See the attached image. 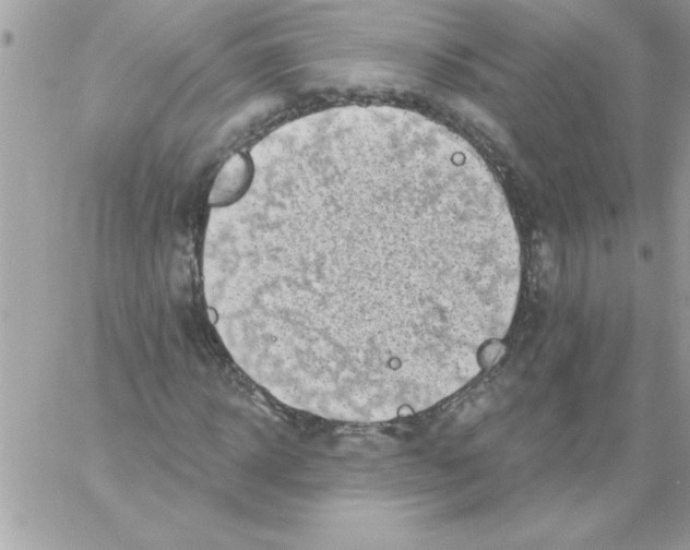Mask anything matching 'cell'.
I'll list each match as a JSON object with an SVG mask.
<instances>
[{
    "instance_id": "obj_1",
    "label": "cell",
    "mask_w": 690,
    "mask_h": 550,
    "mask_svg": "<svg viewBox=\"0 0 690 550\" xmlns=\"http://www.w3.org/2000/svg\"><path fill=\"white\" fill-rule=\"evenodd\" d=\"M304 283L282 307L320 335L377 340L455 326L513 286L483 188L435 170L346 175L312 184Z\"/></svg>"
},
{
    "instance_id": "obj_2",
    "label": "cell",
    "mask_w": 690,
    "mask_h": 550,
    "mask_svg": "<svg viewBox=\"0 0 690 550\" xmlns=\"http://www.w3.org/2000/svg\"><path fill=\"white\" fill-rule=\"evenodd\" d=\"M252 168L248 157L237 154L231 157L219 171L211 194L210 204L226 206L237 201L247 190Z\"/></svg>"
}]
</instances>
